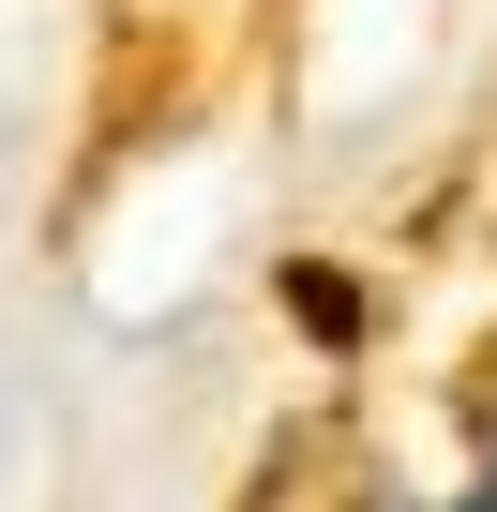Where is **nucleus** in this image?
<instances>
[{"mask_svg": "<svg viewBox=\"0 0 497 512\" xmlns=\"http://www.w3.org/2000/svg\"><path fill=\"white\" fill-rule=\"evenodd\" d=\"M287 302L317 317V347H362V287L347 272H287Z\"/></svg>", "mask_w": 497, "mask_h": 512, "instance_id": "nucleus-1", "label": "nucleus"}]
</instances>
